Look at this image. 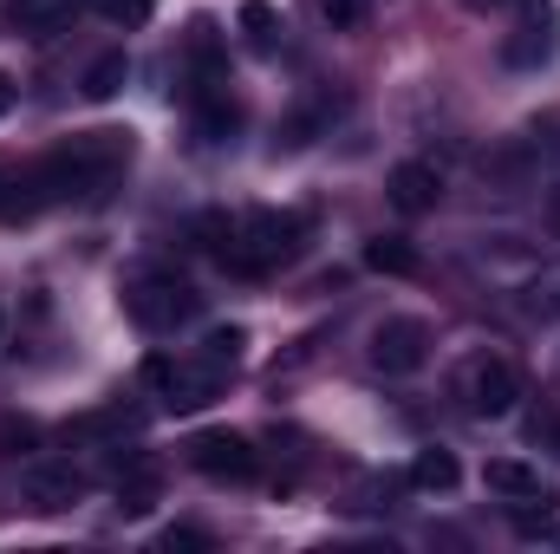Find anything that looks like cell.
<instances>
[{
	"instance_id": "15",
	"label": "cell",
	"mask_w": 560,
	"mask_h": 554,
	"mask_svg": "<svg viewBox=\"0 0 560 554\" xmlns=\"http://www.w3.org/2000/svg\"><path fill=\"white\" fill-rule=\"evenodd\" d=\"M365 268H378V275L411 280V275L423 268V255L411 249V242H398V235H378V242H365Z\"/></svg>"
},
{
	"instance_id": "16",
	"label": "cell",
	"mask_w": 560,
	"mask_h": 554,
	"mask_svg": "<svg viewBox=\"0 0 560 554\" xmlns=\"http://www.w3.org/2000/svg\"><path fill=\"white\" fill-rule=\"evenodd\" d=\"M125 79H131V59H125V53H98V59L85 66V99H98V105H105V99H118V92H125Z\"/></svg>"
},
{
	"instance_id": "17",
	"label": "cell",
	"mask_w": 560,
	"mask_h": 554,
	"mask_svg": "<svg viewBox=\"0 0 560 554\" xmlns=\"http://www.w3.org/2000/svg\"><path fill=\"white\" fill-rule=\"evenodd\" d=\"M242 346H248V333H242V326H209V339H202V359H215V366H235V359H242Z\"/></svg>"
},
{
	"instance_id": "2",
	"label": "cell",
	"mask_w": 560,
	"mask_h": 554,
	"mask_svg": "<svg viewBox=\"0 0 560 554\" xmlns=\"http://www.w3.org/2000/svg\"><path fill=\"white\" fill-rule=\"evenodd\" d=\"M202 235H215L209 249H215V262H222V268H235V275H268V268H280V262H293V255H300L306 222H300V216H287V209H248V216H235V222L209 216V222H202Z\"/></svg>"
},
{
	"instance_id": "26",
	"label": "cell",
	"mask_w": 560,
	"mask_h": 554,
	"mask_svg": "<svg viewBox=\"0 0 560 554\" xmlns=\"http://www.w3.org/2000/svg\"><path fill=\"white\" fill-rule=\"evenodd\" d=\"M555 542H560V535H555Z\"/></svg>"
},
{
	"instance_id": "9",
	"label": "cell",
	"mask_w": 560,
	"mask_h": 554,
	"mask_svg": "<svg viewBox=\"0 0 560 554\" xmlns=\"http://www.w3.org/2000/svg\"><path fill=\"white\" fill-rule=\"evenodd\" d=\"M20 489H26V503H33L39 516H59V509H72V503L92 489V476L72 470V463H33V470L20 476Z\"/></svg>"
},
{
	"instance_id": "19",
	"label": "cell",
	"mask_w": 560,
	"mask_h": 554,
	"mask_svg": "<svg viewBox=\"0 0 560 554\" xmlns=\"http://www.w3.org/2000/svg\"><path fill=\"white\" fill-rule=\"evenodd\" d=\"M242 26H248V39H255V46H275V7H268V0H248V7H242Z\"/></svg>"
},
{
	"instance_id": "12",
	"label": "cell",
	"mask_w": 560,
	"mask_h": 554,
	"mask_svg": "<svg viewBox=\"0 0 560 554\" xmlns=\"http://www.w3.org/2000/svg\"><path fill=\"white\" fill-rule=\"evenodd\" d=\"M79 13H85V0H13V7H7L13 33H59V26L79 20Z\"/></svg>"
},
{
	"instance_id": "1",
	"label": "cell",
	"mask_w": 560,
	"mask_h": 554,
	"mask_svg": "<svg viewBox=\"0 0 560 554\" xmlns=\"http://www.w3.org/2000/svg\"><path fill=\"white\" fill-rule=\"evenodd\" d=\"M125 170H131V131H79L39 157L33 189L46 203H85V196H105Z\"/></svg>"
},
{
	"instance_id": "14",
	"label": "cell",
	"mask_w": 560,
	"mask_h": 554,
	"mask_svg": "<svg viewBox=\"0 0 560 554\" xmlns=\"http://www.w3.org/2000/svg\"><path fill=\"white\" fill-rule=\"evenodd\" d=\"M150 503H156V457H131L118 470V509L125 516H143Z\"/></svg>"
},
{
	"instance_id": "23",
	"label": "cell",
	"mask_w": 560,
	"mask_h": 554,
	"mask_svg": "<svg viewBox=\"0 0 560 554\" xmlns=\"http://www.w3.org/2000/svg\"><path fill=\"white\" fill-rule=\"evenodd\" d=\"M313 13L332 20V26H352V20H359V0H313Z\"/></svg>"
},
{
	"instance_id": "3",
	"label": "cell",
	"mask_w": 560,
	"mask_h": 554,
	"mask_svg": "<svg viewBox=\"0 0 560 554\" xmlns=\"http://www.w3.org/2000/svg\"><path fill=\"white\" fill-rule=\"evenodd\" d=\"M450 399H456V412L469 417H509L522 405V366L509 359V353H489V346H476V353H463L456 359V372H450Z\"/></svg>"
},
{
	"instance_id": "8",
	"label": "cell",
	"mask_w": 560,
	"mask_h": 554,
	"mask_svg": "<svg viewBox=\"0 0 560 554\" xmlns=\"http://www.w3.org/2000/svg\"><path fill=\"white\" fill-rule=\"evenodd\" d=\"M555 53H560V20H555V7L528 0V7L515 13V33L502 39V66H515V72H535V66H548Z\"/></svg>"
},
{
	"instance_id": "13",
	"label": "cell",
	"mask_w": 560,
	"mask_h": 554,
	"mask_svg": "<svg viewBox=\"0 0 560 554\" xmlns=\"http://www.w3.org/2000/svg\"><path fill=\"white\" fill-rule=\"evenodd\" d=\"M456 483H463L456 450H418V457H411V489H423V496H450Z\"/></svg>"
},
{
	"instance_id": "25",
	"label": "cell",
	"mask_w": 560,
	"mask_h": 554,
	"mask_svg": "<svg viewBox=\"0 0 560 554\" xmlns=\"http://www.w3.org/2000/svg\"><path fill=\"white\" fill-rule=\"evenodd\" d=\"M7 105H13V79L0 72V118H7Z\"/></svg>"
},
{
	"instance_id": "24",
	"label": "cell",
	"mask_w": 560,
	"mask_h": 554,
	"mask_svg": "<svg viewBox=\"0 0 560 554\" xmlns=\"http://www.w3.org/2000/svg\"><path fill=\"white\" fill-rule=\"evenodd\" d=\"M541 222H548V229H555V235H560V183H555V189H548V203H541Z\"/></svg>"
},
{
	"instance_id": "22",
	"label": "cell",
	"mask_w": 560,
	"mask_h": 554,
	"mask_svg": "<svg viewBox=\"0 0 560 554\" xmlns=\"http://www.w3.org/2000/svg\"><path fill=\"white\" fill-rule=\"evenodd\" d=\"M528 437H535L541 450H555V457H560V412H555V405H548V412H541L535 424H528Z\"/></svg>"
},
{
	"instance_id": "20",
	"label": "cell",
	"mask_w": 560,
	"mask_h": 554,
	"mask_svg": "<svg viewBox=\"0 0 560 554\" xmlns=\"http://www.w3.org/2000/svg\"><path fill=\"white\" fill-rule=\"evenodd\" d=\"M98 13H105L112 26H125V33H138L143 20H150V0H98Z\"/></svg>"
},
{
	"instance_id": "4",
	"label": "cell",
	"mask_w": 560,
	"mask_h": 554,
	"mask_svg": "<svg viewBox=\"0 0 560 554\" xmlns=\"http://www.w3.org/2000/svg\"><path fill=\"white\" fill-rule=\"evenodd\" d=\"M125 313L138 320L143 333H176V326H189L202 313V293L183 275H143L125 287Z\"/></svg>"
},
{
	"instance_id": "7",
	"label": "cell",
	"mask_w": 560,
	"mask_h": 554,
	"mask_svg": "<svg viewBox=\"0 0 560 554\" xmlns=\"http://www.w3.org/2000/svg\"><path fill=\"white\" fill-rule=\"evenodd\" d=\"M189 470H202L209 483H248L255 470H261V457H255V443L242 437V430H202V437H189Z\"/></svg>"
},
{
	"instance_id": "18",
	"label": "cell",
	"mask_w": 560,
	"mask_h": 554,
	"mask_svg": "<svg viewBox=\"0 0 560 554\" xmlns=\"http://www.w3.org/2000/svg\"><path fill=\"white\" fill-rule=\"evenodd\" d=\"M26 189H33V176H20L13 163H0V216H20L26 209Z\"/></svg>"
},
{
	"instance_id": "11",
	"label": "cell",
	"mask_w": 560,
	"mask_h": 554,
	"mask_svg": "<svg viewBox=\"0 0 560 554\" xmlns=\"http://www.w3.org/2000/svg\"><path fill=\"white\" fill-rule=\"evenodd\" d=\"M482 483H489L495 496H509V503H548V496H555L548 476H541L535 463H522V457H489Z\"/></svg>"
},
{
	"instance_id": "10",
	"label": "cell",
	"mask_w": 560,
	"mask_h": 554,
	"mask_svg": "<svg viewBox=\"0 0 560 554\" xmlns=\"http://www.w3.org/2000/svg\"><path fill=\"white\" fill-rule=\"evenodd\" d=\"M385 196H392V209H398V216H430V209L443 203V170H436V163H423V157H411V163H398V170H392Z\"/></svg>"
},
{
	"instance_id": "6",
	"label": "cell",
	"mask_w": 560,
	"mask_h": 554,
	"mask_svg": "<svg viewBox=\"0 0 560 554\" xmlns=\"http://www.w3.org/2000/svg\"><path fill=\"white\" fill-rule=\"evenodd\" d=\"M150 385L163 392V412H202L222 392L215 359H150Z\"/></svg>"
},
{
	"instance_id": "21",
	"label": "cell",
	"mask_w": 560,
	"mask_h": 554,
	"mask_svg": "<svg viewBox=\"0 0 560 554\" xmlns=\"http://www.w3.org/2000/svg\"><path fill=\"white\" fill-rule=\"evenodd\" d=\"M156 549H170V554H202V549H215V535H209V529H163V535H156Z\"/></svg>"
},
{
	"instance_id": "5",
	"label": "cell",
	"mask_w": 560,
	"mask_h": 554,
	"mask_svg": "<svg viewBox=\"0 0 560 554\" xmlns=\"http://www.w3.org/2000/svg\"><path fill=\"white\" fill-rule=\"evenodd\" d=\"M365 359H372V372H385V379H411L423 359H430V326H423V320H411V313L378 320V326H372Z\"/></svg>"
}]
</instances>
